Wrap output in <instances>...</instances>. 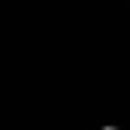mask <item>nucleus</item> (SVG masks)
I'll return each instance as SVG.
<instances>
[{
    "label": "nucleus",
    "mask_w": 130,
    "mask_h": 130,
    "mask_svg": "<svg viewBox=\"0 0 130 130\" xmlns=\"http://www.w3.org/2000/svg\"><path fill=\"white\" fill-rule=\"evenodd\" d=\"M102 130H116V127H102Z\"/></svg>",
    "instance_id": "nucleus-1"
}]
</instances>
